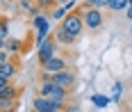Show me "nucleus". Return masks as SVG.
Listing matches in <instances>:
<instances>
[{"label":"nucleus","instance_id":"f257e3e1","mask_svg":"<svg viewBox=\"0 0 132 112\" xmlns=\"http://www.w3.org/2000/svg\"><path fill=\"white\" fill-rule=\"evenodd\" d=\"M57 28L66 30V32H71L73 37H82V32H84V21H82V7H75L73 12L68 9L62 18H59V23H57Z\"/></svg>","mask_w":132,"mask_h":112},{"label":"nucleus","instance_id":"f03ea898","mask_svg":"<svg viewBox=\"0 0 132 112\" xmlns=\"http://www.w3.org/2000/svg\"><path fill=\"white\" fill-rule=\"evenodd\" d=\"M39 94L48 96V98H55V101H62V103H68L71 96H73V89L62 87V85L53 83V80H39Z\"/></svg>","mask_w":132,"mask_h":112},{"label":"nucleus","instance_id":"7ed1b4c3","mask_svg":"<svg viewBox=\"0 0 132 112\" xmlns=\"http://www.w3.org/2000/svg\"><path fill=\"white\" fill-rule=\"evenodd\" d=\"M82 7V21H84V30H91V32H98V30L105 25V16L98 7H91V5H80Z\"/></svg>","mask_w":132,"mask_h":112},{"label":"nucleus","instance_id":"20e7f679","mask_svg":"<svg viewBox=\"0 0 132 112\" xmlns=\"http://www.w3.org/2000/svg\"><path fill=\"white\" fill-rule=\"evenodd\" d=\"M23 94V89L21 87H16V85H7V87H2L0 89V112L5 110H14L16 108V103H18V98Z\"/></svg>","mask_w":132,"mask_h":112},{"label":"nucleus","instance_id":"39448f33","mask_svg":"<svg viewBox=\"0 0 132 112\" xmlns=\"http://www.w3.org/2000/svg\"><path fill=\"white\" fill-rule=\"evenodd\" d=\"M57 50H59L57 37H55V32H50V34H48L41 43H37V59H39V64H43L46 59H50Z\"/></svg>","mask_w":132,"mask_h":112},{"label":"nucleus","instance_id":"423d86ee","mask_svg":"<svg viewBox=\"0 0 132 112\" xmlns=\"http://www.w3.org/2000/svg\"><path fill=\"white\" fill-rule=\"evenodd\" d=\"M32 110L34 112H62V110H71L66 103L62 101H55V98H48V96H37L32 101Z\"/></svg>","mask_w":132,"mask_h":112},{"label":"nucleus","instance_id":"0eeeda50","mask_svg":"<svg viewBox=\"0 0 132 112\" xmlns=\"http://www.w3.org/2000/svg\"><path fill=\"white\" fill-rule=\"evenodd\" d=\"M18 71H21V59H18V55H9L0 64V76L2 78H9L12 80L14 76H18Z\"/></svg>","mask_w":132,"mask_h":112},{"label":"nucleus","instance_id":"6e6552de","mask_svg":"<svg viewBox=\"0 0 132 112\" xmlns=\"http://www.w3.org/2000/svg\"><path fill=\"white\" fill-rule=\"evenodd\" d=\"M39 66H41V71H48V73H55V71L68 69L71 64H68V59H66V57H62V55H59V50H57V53H55V55L50 57V59H46V62H43V64H39Z\"/></svg>","mask_w":132,"mask_h":112},{"label":"nucleus","instance_id":"1a4fd4ad","mask_svg":"<svg viewBox=\"0 0 132 112\" xmlns=\"http://www.w3.org/2000/svg\"><path fill=\"white\" fill-rule=\"evenodd\" d=\"M55 37H57V43L59 46H66V48H71V46H75L80 41V37H73L71 32H66L62 28H55Z\"/></svg>","mask_w":132,"mask_h":112},{"label":"nucleus","instance_id":"9d476101","mask_svg":"<svg viewBox=\"0 0 132 112\" xmlns=\"http://www.w3.org/2000/svg\"><path fill=\"white\" fill-rule=\"evenodd\" d=\"M32 2L37 5V9H39V12H43V14H50L55 7L59 5L57 0H32Z\"/></svg>","mask_w":132,"mask_h":112},{"label":"nucleus","instance_id":"9b49d317","mask_svg":"<svg viewBox=\"0 0 132 112\" xmlns=\"http://www.w3.org/2000/svg\"><path fill=\"white\" fill-rule=\"evenodd\" d=\"M128 7V0H107V9L109 12H123Z\"/></svg>","mask_w":132,"mask_h":112},{"label":"nucleus","instance_id":"f8f14e48","mask_svg":"<svg viewBox=\"0 0 132 112\" xmlns=\"http://www.w3.org/2000/svg\"><path fill=\"white\" fill-rule=\"evenodd\" d=\"M7 37H9V18L0 14V39H7Z\"/></svg>","mask_w":132,"mask_h":112},{"label":"nucleus","instance_id":"ddd939ff","mask_svg":"<svg viewBox=\"0 0 132 112\" xmlns=\"http://www.w3.org/2000/svg\"><path fill=\"white\" fill-rule=\"evenodd\" d=\"M87 5L98 7V9H105V7H107V0H87Z\"/></svg>","mask_w":132,"mask_h":112},{"label":"nucleus","instance_id":"4468645a","mask_svg":"<svg viewBox=\"0 0 132 112\" xmlns=\"http://www.w3.org/2000/svg\"><path fill=\"white\" fill-rule=\"evenodd\" d=\"M93 101H96V105H98V108H105L107 103H109V98H103V96H96Z\"/></svg>","mask_w":132,"mask_h":112},{"label":"nucleus","instance_id":"2eb2a0df","mask_svg":"<svg viewBox=\"0 0 132 112\" xmlns=\"http://www.w3.org/2000/svg\"><path fill=\"white\" fill-rule=\"evenodd\" d=\"M7 57H9V53H7V50H5V48H0V64H2V62H5V59H7Z\"/></svg>","mask_w":132,"mask_h":112},{"label":"nucleus","instance_id":"dca6fc26","mask_svg":"<svg viewBox=\"0 0 132 112\" xmlns=\"http://www.w3.org/2000/svg\"><path fill=\"white\" fill-rule=\"evenodd\" d=\"M12 83V80H9V78H2V76H0V89H2V87H7V85Z\"/></svg>","mask_w":132,"mask_h":112},{"label":"nucleus","instance_id":"f3484780","mask_svg":"<svg viewBox=\"0 0 132 112\" xmlns=\"http://www.w3.org/2000/svg\"><path fill=\"white\" fill-rule=\"evenodd\" d=\"M128 18L132 21V5H128Z\"/></svg>","mask_w":132,"mask_h":112},{"label":"nucleus","instance_id":"a211bd4d","mask_svg":"<svg viewBox=\"0 0 132 112\" xmlns=\"http://www.w3.org/2000/svg\"><path fill=\"white\" fill-rule=\"evenodd\" d=\"M59 5H66V2H75V0H57Z\"/></svg>","mask_w":132,"mask_h":112},{"label":"nucleus","instance_id":"6ab92c4d","mask_svg":"<svg viewBox=\"0 0 132 112\" xmlns=\"http://www.w3.org/2000/svg\"><path fill=\"white\" fill-rule=\"evenodd\" d=\"M2 46H5V39H0V48H2Z\"/></svg>","mask_w":132,"mask_h":112},{"label":"nucleus","instance_id":"aec40b11","mask_svg":"<svg viewBox=\"0 0 132 112\" xmlns=\"http://www.w3.org/2000/svg\"><path fill=\"white\" fill-rule=\"evenodd\" d=\"M128 5H132V0H128Z\"/></svg>","mask_w":132,"mask_h":112},{"label":"nucleus","instance_id":"412c9836","mask_svg":"<svg viewBox=\"0 0 132 112\" xmlns=\"http://www.w3.org/2000/svg\"><path fill=\"white\" fill-rule=\"evenodd\" d=\"M130 37H132V28H130Z\"/></svg>","mask_w":132,"mask_h":112}]
</instances>
